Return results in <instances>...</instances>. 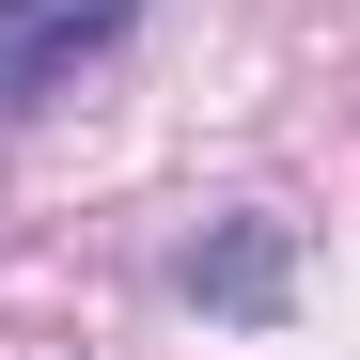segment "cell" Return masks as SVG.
<instances>
[{
	"label": "cell",
	"mask_w": 360,
	"mask_h": 360,
	"mask_svg": "<svg viewBox=\"0 0 360 360\" xmlns=\"http://www.w3.org/2000/svg\"><path fill=\"white\" fill-rule=\"evenodd\" d=\"M126 16H141V0H0V126L47 110L94 47H126Z\"/></svg>",
	"instance_id": "6da1fadb"
},
{
	"label": "cell",
	"mask_w": 360,
	"mask_h": 360,
	"mask_svg": "<svg viewBox=\"0 0 360 360\" xmlns=\"http://www.w3.org/2000/svg\"><path fill=\"white\" fill-rule=\"evenodd\" d=\"M188 282L219 297V314H266V297H282V251H266V235H219V251H204Z\"/></svg>",
	"instance_id": "7a4b0ae2"
}]
</instances>
